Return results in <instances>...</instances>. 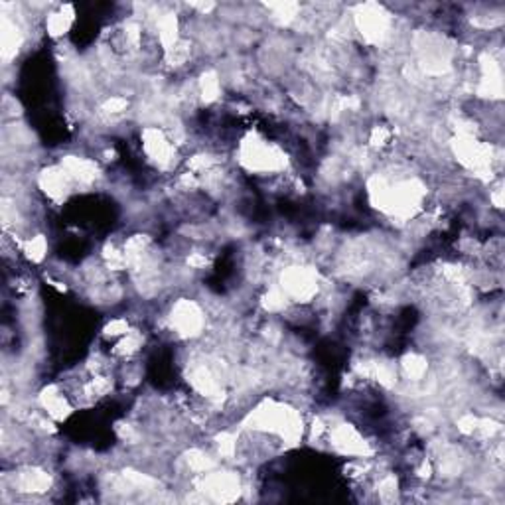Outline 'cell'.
<instances>
[{"mask_svg":"<svg viewBox=\"0 0 505 505\" xmlns=\"http://www.w3.org/2000/svg\"><path fill=\"white\" fill-rule=\"evenodd\" d=\"M71 22H73V12L69 6H59V10L54 14L48 16L46 20V28L52 36H64L71 28Z\"/></svg>","mask_w":505,"mask_h":505,"instance_id":"1","label":"cell"}]
</instances>
